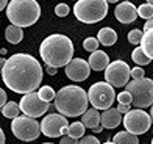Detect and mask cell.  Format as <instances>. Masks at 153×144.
Wrapping results in <instances>:
<instances>
[{
    "mask_svg": "<svg viewBox=\"0 0 153 144\" xmlns=\"http://www.w3.org/2000/svg\"><path fill=\"white\" fill-rule=\"evenodd\" d=\"M2 78L6 88L19 94H27L39 88L42 81V67L28 53H16L5 61Z\"/></svg>",
    "mask_w": 153,
    "mask_h": 144,
    "instance_id": "obj_1",
    "label": "cell"
},
{
    "mask_svg": "<svg viewBox=\"0 0 153 144\" xmlns=\"http://www.w3.org/2000/svg\"><path fill=\"white\" fill-rule=\"evenodd\" d=\"M74 43L71 38L64 35H50L47 36L39 47L41 58L45 66L52 67H62L66 66L74 57Z\"/></svg>",
    "mask_w": 153,
    "mask_h": 144,
    "instance_id": "obj_2",
    "label": "cell"
},
{
    "mask_svg": "<svg viewBox=\"0 0 153 144\" xmlns=\"http://www.w3.org/2000/svg\"><path fill=\"white\" fill-rule=\"evenodd\" d=\"M55 108L66 118H76L88 110V94L80 86L69 85L55 93Z\"/></svg>",
    "mask_w": 153,
    "mask_h": 144,
    "instance_id": "obj_3",
    "label": "cell"
},
{
    "mask_svg": "<svg viewBox=\"0 0 153 144\" xmlns=\"http://www.w3.org/2000/svg\"><path fill=\"white\" fill-rule=\"evenodd\" d=\"M6 17L11 25L25 28L41 17V6L36 0H11L6 5Z\"/></svg>",
    "mask_w": 153,
    "mask_h": 144,
    "instance_id": "obj_4",
    "label": "cell"
},
{
    "mask_svg": "<svg viewBox=\"0 0 153 144\" xmlns=\"http://www.w3.org/2000/svg\"><path fill=\"white\" fill-rule=\"evenodd\" d=\"M74 14L83 24H97L108 14V3L105 0H76Z\"/></svg>",
    "mask_w": 153,
    "mask_h": 144,
    "instance_id": "obj_5",
    "label": "cell"
},
{
    "mask_svg": "<svg viewBox=\"0 0 153 144\" xmlns=\"http://www.w3.org/2000/svg\"><path fill=\"white\" fill-rule=\"evenodd\" d=\"M131 96V105L134 108H147L153 102V81L152 78H137L127 83V90Z\"/></svg>",
    "mask_w": 153,
    "mask_h": 144,
    "instance_id": "obj_6",
    "label": "cell"
},
{
    "mask_svg": "<svg viewBox=\"0 0 153 144\" xmlns=\"http://www.w3.org/2000/svg\"><path fill=\"white\" fill-rule=\"evenodd\" d=\"M114 99H116L114 88L109 83H106V81L94 83L88 91V100L97 110H106L109 107H113Z\"/></svg>",
    "mask_w": 153,
    "mask_h": 144,
    "instance_id": "obj_7",
    "label": "cell"
},
{
    "mask_svg": "<svg viewBox=\"0 0 153 144\" xmlns=\"http://www.w3.org/2000/svg\"><path fill=\"white\" fill-rule=\"evenodd\" d=\"M11 130L14 136L20 141H33L39 138L41 135V127L38 124V121L34 118H30V116H17V118L13 119L11 124Z\"/></svg>",
    "mask_w": 153,
    "mask_h": 144,
    "instance_id": "obj_8",
    "label": "cell"
},
{
    "mask_svg": "<svg viewBox=\"0 0 153 144\" xmlns=\"http://www.w3.org/2000/svg\"><path fill=\"white\" fill-rule=\"evenodd\" d=\"M150 125H152V116L145 113L142 108H134V110L130 108L123 116V127L130 133L134 135L147 133Z\"/></svg>",
    "mask_w": 153,
    "mask_h": 144,
    "instance_id": "obj_9",
    "label": "cell"
},
{
    "mask_svg": "<svg viewBox=\"0 0 153 144\" xmlns=\"http://www.w3.org/2000/svg\"><path fill=\"white\" fill-rule=\"evenodd\" d=\"M105 80L113 88H122L130 80V66L122 60H116L105 67Z\"/></svg>",
    "mask_w": 153,
    "mask_h": 144,
    "instance_id": "obj_10",
    "label": "cell"
},
{
    "mask_svg": "<svg viewBox=\"0 0 153 144\" xmlns=\"http://www.w3.org/2000/svg\"><path fill=\"white\" fill-rule=\"evenodd\" d=\"M19 108L25 116H30V118L36 119L39 116H42L44 113H47V110H50V104L41 100L38 93L31 91V93L24 94V97L19 102Z\"/></svg>",
    "mask_w": 153,
    "mask_h": 144,
    "instance_id": "obj_11",
    "label": "cell"
},
{
    "mask_svg": "<svg viewBox=\"0 0 153 144\" xmlns=\"http://www.w3.org/2000/svg\"><path fill=\"white\" fill-rule=\"evenodd\" d=\"M67 125L69 122L66 119V116L58 114V113H52L45 116L42 122L39 124L41 132L48 138H59V136L67 133Z\"/></svg>",
    "mask_w": 153,
    "mask_h": 144,
    "instance_id": "obj_12",
    "label": "cell"
},
{
    "mask_svg": "<svg viewBox=\"0 0 153 144\" xmlns=\"http://www.w3.org/2000/svg\"><path fill=\"white\" fill-rule=\"evenodd\" d=\"M89 74H91V67L83 58H74L66 64V75L74 81H85Z\"/></svg>",
    "mask_w": 153,
    "mask_h": 144,
    "instance_id": "obj_13",
    "label": "cell"
},
{
    "mask_svg": "<svg viewBox=\"0 0 153 144\" xmlns=\"http://www.w3.org/2000/svg\"><path fill=\"white\" fill-rule=\"evenodd\" d=\"M114 16L120 24H131L137 17V10L131 2H122L116 6Z\"/></svg>",
    "mask_w": 153,
    "mask_h": 144,
    "instance_id": "obj_14",
    "label": "cell"
},
{
    "mask_svg": "<svg viewBox=\"0 0 153 144\" xmlns=\"http://www.w3.org/2000/svg\"><path fill=\"white\" fill-rule=\"evenodd\" d=\"M120 122H122V113L117 111V108L109 107L103 110V113L100 114V125L103 128H116Z\"/></svg>",
    "mask_w": 153,
    "mask_h": 144,
    "instance_id": "obj_15",
    "label": "cell"
},
{
    "mask_svg": "<svg viewBox=\"0 0 153 144\" xmlns=\"http://www.w3.org/2000/svg\"><path fill=\"white\" fill-rule=\"evenodd\" d=\"M88 64L91 69L94 71H105V67L109 64V58H108V55L103 52V50H94L92 55L89 57V61H88Z\"/></svg>",
    "mask_w": 153,
    "mask_h": 144,
    "instance_id": "obj_16",
    "label": "cell"
},
{
    "mask_svg": "<svg viewBox=\"0 0 153 144\" xmlns=\"http://www.w3.org/2000/svg\"><path fill=\"white\" fill-rule=\"evenodd\" d=\"M81 124L85 127H88V128H91V130H94L95 127H99L100 125V113H99V110L97 108L86 110V111L81 114Z\"/></svg>",
    "mask_w": 153,
    "mask_h": 144,
    "instance_id": "obj_17",
    "label": "cell"
},
{
    "mask_svg": "<svg viewBox=\"0 0 153 144\" xmlns=\"http://www.w3.org/2000/svg\"><path fill=\"white\" fill-rule=\"evenodd\" d=\"M97 41L102 44V46H106V47H109V46H113V44H116V41H117V33L111 28V27H105V28H102L100 31H99V35H97Z\"/></svg>",
    "mask_w": 153,
    "mask_h": 144,
    "instance_id": "obj_18",
    "label": "cell"
},
{
    "mask_svg": "<svg viewBox=\"0 0 153 144\" xmlns=\"http://www.w3.org/2000/svg\"><path fill=\"white\" fill-rule=\"evenodd\" d=\"M139 44H141V50L152 60L153 58V33H152V30L142 33V38H141V43Z\"/></svg>",
    "mask_w": 153,
    "mask_h": 144,
    "instance_id": "obj_19",
    "label": "cell"
},
{
    "mask_svg": "<svg viewBox=\"0 0 153 144\" xmlns=\"http://www.w3.org/2000/svg\"><path fill=\"white\" fill-rule=\"evenodd\" d=\"M5 38L8 43L11 44H19L24 38V31L20 27H16V25H10L8 28L5 30Z\"/></svg>",
    "mask_w": 153,
    "mask_h": 144,
    "instance_id": "obj_20",
    "label": "cell"
},
{
    "mask_svg": "<svg viewBox=\"0 0 153 144\" xmlns=\"http://www.w3.org/2000/svg\"><path fill=\"white\" fill-rule=\"evenodd\" d=\"M113 143L114 144H139V140H137V135L125 130V132H119L114 136Z\"/></svg>",
    "mask_w": 153,
    "mask_h": 144,
    "instance_id": "obj_21",
    "label": "cell"
},
{
    "mask_svg": "<svg viewBox=\"0 0 153 144\" xmlns=\"http://www.w3.org/2000/svg\"><path fill=\"white\" fill-rule=\"evenodd\" d=\"M20 113L22 111H20V108H19V104H16V102H6V104L2 107V114L8 119L17 118Z\"/></svg>",
    "mask_w": 153,
    "mask_h": 144,
    "instance_id": "obj_22",
    "label": "cell"
},
{
    "mask_svg": "<svg viewBox=\"0 0 153 144\" xmlns=\"http://www.w3.org/2000/svg\"><path fill=\"white\" fill-rule=\"evenodd\" d=\"M71 138H83V135H85V125L81 124V122H74V124H69L67 125V133Z\"/></svg>",
    "mask_w": 153,
    "mask_h": 144,
    "instance_id": "obj_23",
    "label": "cell"
},
{
    "mask_svg": "<svg viewBox=\"0 0 153 144\" xmlns=\"http://www.w3.org/2000/svg\"><path fill=\"white\" fill-rule=\"evenodd\" d=\"M131 60H133L136 64H139V66H145V64H149L152 61L147 55L141 50V47H136V49L133 50V53H131Z\"/></svg>",
    "mask_w": 153,
    "mask_h": 144,
    "instance_id": "obj_24",
    "label": "cell"
},
{
    "mask_svg": "<svg viewBox=\"0 0 153 144\" xmlns=\"http://www.w3.org/2000/svg\"><path fill=\"white\" fill-rule=\"evenodd\" d=\"M38 96H39V99L41 100H44V102H47V104H50V100H53L55 99V90L52 86H42L41 90L38 91Z\"/></svg>",
    "mask_w": 153,
    "mask_h": 144,
    "instance_id": "obj_25",
    "label": "cell"
},
{
    "mask_svg": "<svg viewBox=\"0 0 153 144\" xmlns=\"http://www.w3.org/2000/svg\"><path fill=\"white\" fill-rule=\"evenodd\" d=\"M137 16H141L144 19H152L153 17V6L150 3H144L137 8Z\"/></svg>",
    "mask_w": 153,
    "mask_h": 144,
    "instance_id": "obj_26",
    "label": "cell"
},
{
    "mask_svg": "<svg viewBox=\"0 0 153 144\" xmlns=\"http://www.w3.org/2000/svg\"><path fill=\"white\" fill-rule=\"evenodd\" d=\"M83 49H85L86 52H94L99 49V41H97V38H86L85 43H83Z\"/></svg>",
    "mask_w": 153,
    "mask_h": 144,
    "instance_id": "obj_27",
    "label": "cell"
},
{
    "mask_svg": "<svg viewBox=\"0 0 153 144\" xmlns=\"http://www.w3.org/2000/svg\"><path fill=\"white\" fill-rule=\"evenodd\" d=\"M141 38H142V31L141 30H131L128 33V41H130V44H133V46H137L139 43H141Z\"/></svg>",
    "mask_w": 153,
    "mask_h": 144,
    "instance_id": "obj_28",
    "label": "cell"
},
{
    "mask_svg": "<svg viewBox=\"0 0 153 144\" xmlns=\"http://www.w3.org/2000/svg\"><path fill=\"white\" fill-rule=\"evenodd\" d=\"M69 13H71V8H69L66 3H58L55 6V14L59 16V17H66Z\"/></svg>",
    "mask_w": 153,
    "mask_h": 144,
    "instance_id": "obj_29",
    "label": "cell"
},
{
    "mask_svg": "<svg viewBox=\"0 0 153 144\" xmlns=\"http://www.w3.org/2000/svg\"><path fill=\"white\" fill-rule=\"evenodd\" d=\"M117 102L122 105H131V96L128 91H123L120 94H117Z\"/></svg>",
    "mask_w": 153,
    "mask_h": 144,
    "instance_id": "obj_30",
    "label": "cell"
},
{
    "mask_svg": "<svg viewBox=\"0 0 153 144\" xmlns=\"http://www.w3.org/2000/svg\"><path fill=\"white\" fill-rule=\"evenodd\" d=\"M144 69L142 67H133V69H130V77H133V80H137V78H144Z\"/></svg>",
    "mask_w": 153,
    "mask_h": 144,
    "instance_id": "obj_31",
    "label": "cell"
},
{
    "mask_svg": "<svg viewBox=\"0 0 153 144\" xmlns=\"http://www.w3.org/2000/svg\"><path fill=\"white\" fill-rule=\"evenodd\" d=\"M78 144H100V143L95 136H86V138H81V141Z\"/></svg>",
    "mask_w": 153,
    "mask_h": 144,
    "instance_id": "obj_32",
    "label": "cell"
},
{
    "mask_svg": "<svg viewBox=\"0 0 153 144\" xmlns=\"http://www.w3.org/2000/svg\"><path fill=\"white\" fill-rule=\"evenodd\" d=\"M59 138H61V144H78V141H76L75 138H71V136H64V135H62V136H59Z\"/></svg>",
    "mask_w": 153,
    "mask_h": 144,
    "instance_id": "obj_33",
    "label": "cell"
},
{
    "mask_svg": "<svg viewBox=\"0 0 153 144\" xmlns=\"http://www.w3.org/2000/svg\"><path fill=\"white\" fill-rule=\"evenodd\" d=\"M5 104H6V93L0 88V108H2Z\"/></svg>",
    "mask_w": 153,
    "mask_h": 144,
    "instance_id": "obj_34",
    "label": "cell"
},
{
    "mask_svg": "<svg viewBox=\"0 0 153 144\" xmlns=\"http://www.w3.org/2000/svg\"><path fill=\"white\" fill-rule=\"evenodd\" d=\"M153 28V20L152 19H147V22L144 24V31H149Z\"/></svg>",
    "mask_w": 153,
    "mask_h": 144,
    "instance_id": "obj_35",
    "label": "cell"
},
{
    "mask_svg": "<svg viewBox=\"0 0 153 144\" xmlns=\"http://www.w3.org/2000/svg\"><path fill=\"white\" fill-rule=\"evenodd\" d=\"M130 110V105H122V104H119V107H117V111L119 113H127Z\"/></svg>",
    "mask_w": 153,
    "mask_h": 144,
    "instance_id": "obj_36",
    "label": "cell"
},
{
    "mask_svg": "<svg viewBox=\"0 0 153 144\" xmlns=\"http://www.w3.org/2000/svg\"><path fill=\"white\" fill-rule=\"evenodd\" d=\"M45 72L48 75H55L56 74V67H52V66H45Z\"/></svg>",
    "mask_w": 153,
    "mask_h": 144,
    "instance_id": "obj_37",
    "label": "cell"
},
{
    "mask_svg": "<svg viewBox=\"0 0 153 144\" xmlns=\"http://www.w3.org/2000/svg\"><path fill=\"white\" fill-rule=\"evenodd\" d=\"M6 5H8V0H0V11L6 8Z\"/></svg>",
    "mask_w": 153,
    "mask_h": 144,
    "instance_id": "obj_38",
    "label": "cell"
},
{
    "mask_svg": "<svg viewBox=\"0 0 153 144\" xmlns=\"http://www.w3.org/2000/svg\"><path fill=\"white\" fill-rule=\"evenodd\" d=\"M0 144H5V133L2 128H0Z\"/></svg>",
    "mask_w": 153,
    "mask_h": 144,
    "instance_id": "obj_39",
    "label": "cell"
},
{
    "mask_svg": "<svg viewBox=\"0 0 153 144\" xmlns=\"http://www.w3.org/2000/svg\"><path fill=\"white\" fill-rule=\"evenodd\" d=\"M5 58H0V72H2V69H3V64H5Z\"/></svg>",
    "mask_w": 153,
    "mask_h": 144,
    "instance_id": "obj_40",
    "label": "cell"
},
{
    "mask_svg": "<svg viewBox=\"0 0 153 144\" xmlns=\"http://www.w3.org/2000/svg\"><path fill=\"white\" fill-rule=\"evenodd\" d=\"M102 130H103V127H102V125H99V127H95V128H94V132H95V133H100Z\"/></svg>",
    "mask_w": 153,
    "mask_h": 144,
    "instance_id": "obj_41",
    "label": "cell"
},
{
    "mask_svg": "<svg viewBox=\"0 0 153 144\" xmlns=\"http://www.w3.org/2000/svg\"><path fill=\"white\" fill-rule=\"evenodd\" d=\"M106 3H116V2H119V0H105Z\"/></svg>",
    "mask_w": 153,
    "mask_h": 144,
    "instance_id": "obj_42",
    "label": "cell"
},
{
    "mask_svg": "<svg viewBox=\"0 0 153 144\" xmlns=\"http://www.w3.org/2000/svg\"><path fill=\"white\" fill-rule=\"evenodd\" d=\"M6 52H8V50H6V49H0V53H2V55H5Z\"/></svg>",
    "mask_w": 153,
    "mask_h": 144,
    "instance_id": "obj_43",
    "label": "cell"
},
{
    "mask_svg": "<svg viewBox=\"0 0 153 144\" xmlns=\"http://www.w3.org/2000/svg\"><path fill=\"white\" fill-rule=\"evenodd\" d=\"M103 144H114L113 141H106V143H103Z\"/></svg>",
    "mask_w": 153,
    "mask_h": 144,
    "instance_id": "obj_44",
    "label": "cell"
},
{
    "mask_svg": "<svg viewBox=\"0 0 153 144\" xmlns=\"http://www.w3.org/2000/svg\"><path fill=\"white\" fill-rule=\"evenodd\" d=\"M147 3H150V5H152V3H153V0H147Z\"/></svg>",
    "mask_w": 153,
    "mask_h": 144,
    "instance_id": "obj_45",
    "label": "cell"
},
{
    "mask_svg": "<svg viewBox=\"0 0 153 144\" xmlns=\"http://www.w3.org/2000/svg\"><path fill=\"white\" fill-rule=\"evenodd\" d=\"M42 144H53V143H42Z\"/></svg>",
    "mask_w": 153,
    "mask_h": 144,
    "instance_id": "obj_46",
    "label": "cell"
}]
</instances>
